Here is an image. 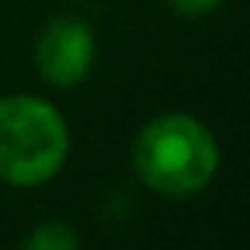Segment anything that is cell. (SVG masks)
Here are the masks:
<instances>
[{"label": "cell", "mask_w": 250, "mask_h": 250, "mask_svg": "<svg viewBox=\"0 0 250 250\" xmlns=\"http://www.w3.org/2000/svg\"><path fill=\"white\" fill-rule=\"evenodd\" d=\"M165 3L171 6L174 15L180 18H203L209 12H215L224 0H165Z\"/></svg>", "instance_id": "obj_5"}, {"label": "cell", "mask_w": 250, "mask_h": 250, "mask_svg": "<svg viewBox=\"0 0 250 250\" xmlns=\"http://www.w3.org/2000/svg\"><path fill=\"white\" fill-rule=\"evenodd\" d=\"M130 159L142 186L162 197L183 200L212 186L221 168V147L200 118L162 112L136 133Z\"/></svg>", "instance_id": "obj_1"}, {"label": "cell", "mask_w": 250, "mask_h": 250, "mask_svg": "<svg viewBox=\"0 0 250 250\" xmlns=\"http://www.w3.org/2000/svg\"><path fill=\"white\" fill-rule=\"evenodd\" d=\"M71 156L65 115L39 94H0V183L47 186Z\"/></svg>", "instance_id": "obj_2"}, {"label": "cell", "mask_w": 250, "mask_h": 250, "mask_svg": "<svg viewBox=\"0 0 250 250\" xmlns=\"http://www.w3.org/2000/svg\"><path fill=\"white\" fill-rule=\"evenodd\" d=\"M97 44L85 21L59 15L44 24L36 39V71L56 88H74L88 80Z\"/></svg>", "instance_id": "obj_3"}, {"label": "cell", "mask_w": 250, "mask_h": 250, "mask_svg": "<svg viewBox=\"0 0 250 250\" xmlns=\"http://www.w3.org/2000/svg\"><path fill=\"white\" fill-rule=\"evenodd\" d=\"M27 250H77L80 247V235L68 221L50 218L42 221L30 229V235L24 238Z\"/></svg>", "instance_id": "obj_4"}]
</instances>
